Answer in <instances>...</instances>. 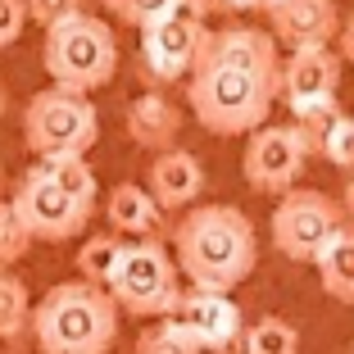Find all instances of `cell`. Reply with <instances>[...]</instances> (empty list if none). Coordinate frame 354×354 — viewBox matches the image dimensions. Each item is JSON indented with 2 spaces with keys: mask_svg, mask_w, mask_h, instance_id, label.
<instances>
[{
  "mask_svg": "<svg viewBox=\"0 0 354 354\" xmlns=\"http://www.w3.org/2000/svg\"><path fill=\"white\" fill-rule=\"evenodd\" d=\"M173 259L191 291L232 295L259 263L254 223L236 205H196L173 227Z\"/></svg>",
  "mask_w": 354,
  "mask_h": 354,
  "instance_id": "cell-1",
  "label": "cell"
},
{
  "mask_svg": "<svg viewBox=\"0 0 354 354\" xmlns=\"http://www.w3.org/2000/svg\"><path fill=\"white\" fill-rule=\"evenodd\" d=\"M32 336L41 354H109L118 341V304L104 286L59 281L32 309Z\"/></svg>",
  "mask_w": 354,
  "mask_h": 354,
  "instance_id": "cell-2",
  "label": "cell"
},
{
  "mask_svg": "<svg viewBox=\"0 0 354 354\" xmlns=\"http://www.w3.org/2000/svg\"><path fill=\"white\" fill-rule=\"evenodd\" d=\"M277 86L236 68H196L187 82V104L196 123L214 136H254L268 127Z\"/></svg>",
  "mask_w": 354,
  "mask_h": 354,
  "instance_id": "cell-3",
  "label": "cell"
},
{
  "mask_svg": "<svg viewBox=\"0 0 354 354\" xmlns=\"http://www.w3.org/2000/svg\"><path fill=\"white\" fill-rule=\"evenodd\" d=\"M41 64L50 82L59 91H77L91 95L100 86L114 82L118 73V41L109 23L95 14H73V19L46 28V46H41Z\"/></svg>",
  "mask_w": 354,
  "mask_h": 354,
  "instance_id": "cell-4",
  "label": "cell"
},
{
  "mask_svg": "<svg viewBox=\"0 0 354 354\" xmlns=\"http://www.w3.org/2000/svg\"><path fill=\"white\" fill-rule=\"evenodd\" d=\"M95 136H100V114H95L91 95L46 86L23 109V141L37 155V164L86 155L95 146Z\"/></svg>",
  "mask_w": 354,
  "mask_h": 354,
  "instance_id": "cell-5",
  "label": "cell"
},
{
  "mask_svg": "<svg viewBox=\"0 0 354 354\" xmlns=\"http://www.w3.org/2000/svg\"><path fill=\"white\" fill-rule=\"evenodd\" d=\"M109 295L123 313L136 318H173L182 304V286H177V259L164 250V241H132L123 250Z\"/></svg>",
  "mask_w": 354,
  "mask_h": 354,
  "instance_id": "cell-6",
  "label": "cell"
},
{
  "mask_svg": "<svg viewBox=\"0 0 354 354\" xmlns=\"http://www.w3.org/2000/svg\"><path fill=\"white\" fill-rule=\"evenodd\" d=\"M209 14L196 0H177L164 19H155L150 28H141V73H150L155 82H177L200 68V55L209 41Z\"/></svg>",
  "mask_w": 354,
  "mask_h": 354,
  "instance_id": "cell-7",
  "label": "cell"
},
{
  "mask_svg": "<svg viewBox=\"0 0 354 354\" xmlns=\"http://www.w3.org/2000/svg\"><path fill=\"white\" fill-rule=\"evenodd\" d=\"M268 227H272V245L291 263H313L327 250V241L345 227V209H341V200H332L327 191L295 187L277 200Z\"/></svg>",
  "mask_w": 354,
  "mask_h": 354,
  "instance_id": "cell-8",
  "label": "cell"
},
{
  "mask_svg": "<svg viewBox=\"0 0 354 354\" xmlns=\"http://www.w3.org/2000/svg\"><path fill=\"white\" fill-rule=\"evenodd\" d=\"M10 205L19 209V218L32 232V241H73L95 214L91 205H82V200H73L64 187H55L41 164H32L19 177Z\"/></svg>",
  "mask_w": 354,
  "mask_h": 354,
  "instance_id": "cell-9",
  "label": "cell"
},
{
  "mask_svg": "<svg viewBox=\"0 0 354 354\" xmlns=\"http://www.w3.org/2000/svg\"><path fill=\"white\" fill-rule=\"evenodd\" d=\"M304 164H309V150L304 141L291 132V123H268L245 141L241 150V173L254 191L263 196H286L295 191V182L304 177Z\"/></svg>",
  "mask_w": 354,
  "mask_h": 354,
  "instance_id": "cell-10",
  "label": "cell"
},
{
  "mask_svg": "<svg viewBox=\"0 0 354 354\" xmlns=\"http://www.w3.org/2000/svg\"><path fill=\"white\" fill-rule=\"evenodd\" d=\"M200 68H236L277 86L281 77V46L263 28H214L200 55Z\"/></svg>",
  "mask_w": 354,
  "mask_h": 354,
  "instance_id": "cell-11",
  "label": "cell"
},
{
  "mask_svg": "<svg viewBox=\"0 0 354 354\" xmlns=\"http://www.w3.org/2000/svg\"><path fill=\"white\" fill-rule=\"evenodd\" d=\"M164 323L177 327L200 350H223V354L245 336V323H241V309L232 304V295L214 291H187L182 304L173 309V318H164Z\"/></svg>",
  "mask_w": 354,
  "mask_h": 354,
  "instance_id": "cell-12",
  "label": "cell"
},
{
  "mask_svg": "<svg viewBox=\"0 0 354 354\" xmlns=\"http://www.w3.org/2000/svg\"><path fill=\"white\" fill-rule=\"evenodd\" d=\"M277 46L309 50V46H332L341 37V10L336 0H281L268 10Z\"/></svg>",
  "mask_w": 354,
  "mask_h": 354,
  "instance_id": "cell-13",
  "label": "cell"
},
{
  "mask_svg": "<svg viewBox=\"0 0 354 354\" xmlns=\"http://www.w3.org/2000/svg\"><path fill=\"white\" fill-rule=\"evenodd\" d=\"M341 86V55L332 46H309V50H291V59H281V77H277V100L291 104H309V100H327Z\"/></svg>",
  "mask_w": 354,
  "mask_h": 354,
  "instance_id": "cell-14",
  "label": "cell"
},
{
  "mask_svg": "<svg viewBox=\"0 0 354 354\" xmlns=\"http://www.w3.org/2000/svg\"><path fill=\"white\" fill-rule=\"evenodd\" d=\"M146 187H150V196L159 200L164 214H182V209H191L200 200V191H205V164H200L191 150L173 146V150H164V155H155Z\"/></svg>",
  "mask_w": 354,
  "mask_h": 354,
  "instance_id": "cell-15",
  "label": "cell"
},
{
  "mask_svg": "<svg viewBox=\"0 0 354 354\" xmlns=\"http://www.w3.org/2000/svg\"><path fill=\"white\" fill-rule=\"evenodd\" d=\"M109 227H114V236H132V241H164L168 232V218L164 209H159V200L150 196V187H141V182H118L114 191H109ZM173 236V232H168Z\"/></svg>",
  "mask_w": 354,
  "mask_h": 354,
  "instance_id": "cell-16",
  "label": "cell"
},
{
  "mask_svg": "<svg viewBox=\"0 0 354 354\" xmlns=\"http://www.w3.org/2000/svg\"><path fill=\"white\" fill-rule=\"evenodd\" d=\"M123 123H127V136H132L141 150L164 155V150L177 146V132H182V109H177L164 91H141L132 104H127Z\"/></svg>",
  "mask_w": 354,
  "mask_h": 354,
  "instance_id": "cell-17",
  "label": "cell"
},
{
  "mask_svg": "<svg viewBox=\"0 0 354 354\" xmlns=\"http://www.w3.org/2000/svg\"><path fill=\"white\" fill-rule=\"evenodd\" d=\"M318 268V286H323L332 300L341 304H354V227H341L332 241H327V250L313 259Z\"/></svg>",
  "mask_w": 354,
  "mask_h": 354,
  "instance_id": "cell-18",
  "label": "cell"
},
{
  "mask_svg": "<svg viewBox=\"0 0 354 354\" xmlns=\"http://www.w3.org/2000/svg\"><path fill=\"white\" fill-rule=\"evenodd\" d=\"M345 109L336 95H327V100H309V104H291V132L304 141V150L309 155H323L327 141L336 136V127L345 123Z\"/></svg>",
  "mask_w": 354,
  "mask_h": 354,
  "instance_id": "cell-19",
  "label": "cell"
},
{
  "mask_svg": "<svg viewBox=\"0 0 354 354\" xmlns=\"http://www.w3.org/2000/svg\"><path fill=\"white\" fill-rule=\"evenodd\" d=\"M123 236L114 232H100V236H86L82 250H77V277L91 281V286H104L109 291V281H114L118 263H123Z\"/></svg>",
  "mask_w": 354,
  "mask_h": 354,
  "instance_id": "cell-20",
  "label": "cell"
},
{
  "mask_svg": "<svg viewBox=\"0 0 354 354\" xmlns=\"http://www.w3.org/2000/svg\"><path fill=\"white\" fill-rule=\"evenodd\" d=\"M32 327V295L14 272H0V341H14Z\"/></svg>",
  "mask_w": 354,
  "mask_h": 354,
  "instance_id": "cell-21",
  "label": "cell"
},
{
  "mask_svg": "<svg viewBox=\"0 0 354 354\" xmlns=\"http://www.w3.org/2000/svg\"><path fill=\"white\" fill-rule=\"evenodd\" d=\"M46 173H50L55 187H64L73 200H82V205L95 209V196H100V182H95V168L86 164V155H73V159H50V164H41Z\"/></svg>",
  "mask_w": 354,
  "mask_h": 354,
  "instance_id": "cell-22",
  "label": "cell"
},
{
  "mask_svg": "<svg viewBox=\"0 0 354 354\" xmlns=\"http://www.w3.org/2000/svg\"><path fill=\"white\" fill-rule=\"evenodd\" d=\"M245 354H300V332L286 318L268 313L254 327H245Z\"/></svg>",
  "mask_w": 354,
  "mask_h": 354,
  "instance_id": "cell-23",
  "label": "cell"
},
{
  "mask_svg": "<svg viewBox=\"0 0 354 354\" xmlns=\"http://www.w3.org/2000/svg\"><path fill=\"white\" fill-rule=\"evenodd\" d=\"M28 245H32V232L23 227L19 209H14L10 200H0V272H10L14 263L28 254Z\"/></svg>",
  "mask_w": 354,
  "mask_h": 354,
  "instance_id": "cell-24",
  "label": "cell"
},
{
  "mask_svg": "<svg viewBox=\"0 0 354 354\" xmlns=\"http://www.w3.org/2000/svg\"><path fill=\"white\" fill-rule=\"evenodd\" d=\"M100 5L114 14L118 23H127V28L141 32V28H150L155 19H164V14L173 10L177 0H100Z\"/></svg>",
  "mask_w": 354,
  "mask_h": 354,
  "instance_id": "cell-25",
  "label": "cell"
},
{
  "mask_svg": "<svg viewBox=\"0 0 354 354\" xmlns=\"http://www.w3.org/2000/svg\"><path fill=\"white\" fill-rule=\"evenodd\" d=\"M132 354H205V350H200V345H191L187 336L177 332V327L159 323V327H150V332L136 336Z\"/></svg>",
  "mask_w": 354,
  "mask_h": 354,
  "instance_id": "cell-26",
  "label": "cell"
},
{
  "mask_svg": "<svg viewBox=\"0 0 354 354\" xmlns=\"http://www.w3.org/2000/svg\"><path fill=\"white\" fill-rule=\"evenodd\" d=\"M73 14H86V0H28V19L41 28H55Z\"/></svg>",
  "mask_w": 354,
  "mask_h": 354,
  "instance_id": "cell-27",
  "label": "cell"
},
{
  "mask_svg": "<svg viewBox=\"0 0 354 354\" xmlns=\"http://www.w3.org/2000/svg\"><path fill=\"white\" fill-rule=\"evenodd\" d=\"M323 159L332 168H345V173H354V118H345L341 127H336V136L327 141Z\"/></svg>",
  "mask_w": 354,
  "mask_h": 354,
  "instance_id": "cell-28",
  "label": "cell"
},
{
  "mask_svg": "<svg viewBox=\"0 0 354 354\" xmlns=\"http://www.w3.org/2000/svg\"><path fill=\"white\" fill-rule=\"evenodd\" d=\"M28 23V0H0V46H14Z\"/></svg>",
  "mask_w": 354,
  "mask_h": 354,
  "instance_id": "cell-29",
  "label": "cell"
},
{
  "mask_svg": "<svg viewBox=\"0 0 354 354\" xmlns=\"http://www.w3.org/2000/svg\"><path fill=\"white\" fill-rule=\"evenodd\" d=\"M341 59H345V64H354V14L341 23Z\"/></svg>",
  "mask_w": 354,
  "mask_h": 354,
  "instance_id": "cell-30",
  "label": "cell"
},
{
  "mask_svg": "<svg viewBox=\"0 0 354 354\" xmlns=\"http://www.w3.org/2000/svg\"><path fill=\"white\" fill-rule=\"evenodd\" d=\"M205 14H236L241 10V0H196Z\"/></svg>",
  "mask_w": 354,
  "mask_h": 354,
  "instance_id": "cell-31",
  "label": "cell"
},
{
  "mask_svg": "<svg viewBox=\"0 0 354 354\" xmlns=\"http://www.w3.org/2000/svg\"><path fill=\"white\" fill-rule=\"evenodd\" d=\"M341 209H345V218H350V227H354V177L345 182V196H341Z\"/></svg>",
  "mask_w": 354,
  "mask_h": 354,
  "instance_id": "cell-32",
  "label": "cell"
},
{
  "mask_svg": "<svg viewBox=\"0 0 354 354\" xmlns=\"http://www.w3.org/2000/svg\"><path fill=\"white\" fill-rule=\"evenodd\" d=\"M272 5H281V0H241V10H263V14H268Z\"/></svg>",
  "mask_w": 354,
  "mask_h": 354,
  "instance_id": "cell-33",
  "label": "cell"
},
{
  "mask_svg": "<svg viewBox=\"0 0 354 354\" xmlns=\"http://www.w3.org/2000/svg\"><path fill=\"white\" fill-rule=\"evenodd\" d=\"M10 114V91H5V82H0V118Z\"/></svg>",
  "mask_w": 354,
  "mask_h": 354,
  "instance_id": "cell-34",
  "label": "cell"
},
{
  "mask_svg": "<svg viewBox=\"0 0 354 354\" xmlns=\"http://www.w3.org/2000/svg\"><path fill=\"white\" fill-rule=\"evenodd\" d=\"M350 354H354V350H350Z\"/></svg>",
  "mask_w": 354,
  "mask_h": 354,
  "instance_id": "cell-35",
  "label": "cell"
}]
</instances>
